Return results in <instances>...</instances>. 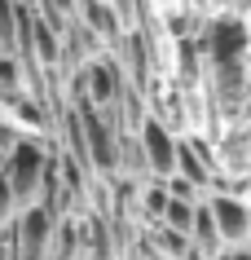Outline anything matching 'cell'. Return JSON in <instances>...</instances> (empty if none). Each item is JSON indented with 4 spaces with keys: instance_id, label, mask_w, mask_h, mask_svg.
I'll return each mask as SVG.
<instances>
[{
    "instance_id": "obj_2",
    "label": "cell",
    "mask_w": 251,
    "mask_h": 260,
    "mask_svg": "<svg viewBox=\"0 0 251 260\" xmlns=\"http://www.w3.org/2000/svg\"><path fill=\"white\" fill-rule=\"evenodd\" d=\"M53 230L57 216L44 203H31L18 212L14 225V243H18V260H49V247H53Z\"/></svg>"
},
{
    "instance_id": "obj_14",
    "label": "cell",
    "mask_w": 251,
    "mask_h": 260,
    "mask_svg": "<svg viewBox=\"0 0 251 260\" xmlns=\"http://www.w3.org/2000/svg\"><path fill=\"white\" fill-rule=\"evenodd\" d=\"M181 71L190 80L198 75V40H181Z\"/></svg>"
},
{
    "instance_id": "obj_9",
    "label": "cell",
    "mask_w": 251,
    "mask_h": 260,
    "mask_svg": "<svg viewBox=\"0 0 251 260\" xmlns=\"http://www.w3.org/2000/svg\"><path fill=\"white\" fill-rule=\"evenodd\" d=\"M190 243H194L198 251H207V256H221V251H225L221 225H216V216H211V207H207V203H198V212H194V230H190Z\"/></svg>"
},
{
    "instance_id": "obj_3",
    "label": "cell",
    "mask_w": 251,
    "mask_h": 260,
    "mask_svg": "<svg viewBox=\"0 0 251 260\" xmlns=\"http://www.w3.org/2000/svg\"><path fill=\"white\" fill-rule=\"evenodd\" d=\"M137 141H141V154H146V172L150 177H172L176 172V137L167 133L163 119H146L137 123Z\"/></svg>"
},
{
    "instance_id": "obj_8",
    "label": "cell",
    "mask_w": 251,
    "mask_h": 260,
    "mask_svg": "<svg viewBox=\"0 0 251 260\" xmlns=\"http://www.w3.org/2000/svg\"><path fill=\"white\" fill-rule=\"evenodd\" d=\"M176 172L203 190V185L211 181V159H207V150H203L198 141H176Z\"/></svg>"
},
{
    "instance_id": "obj_16",
    "label": "cell",
    "mask_w": 251,
    "mask_h": 260,
    "mask_svg": "<svg viewBox=\"0 0 251 260\" xmlns=\"http://www.w3.org/2000/svg\"><path fill=\"white\" fill-rule=\"evenodd\" d=\"M225 260H251V247H234V251H225Z\"/></svg>"
},
{
    "instance_id": "obj_17",
    "label": "cell",
    "mask_w": 251,
    "mask_h": 260,
    "mask_svg": "<svg viewBox=\"0 0 251 260\" xmlns=\"http://www.w3.org/2000/svg\"><path fill=\"white\" fill-rule=\"evenodd\" d=\"M181 260H216V256H207V251H198V247L194 243H190V251H185V256Z\"/></svg>"
},
{
    "instance_id": "obj_11",
    "label": "cell",
    "mask_w": 251,
    "mask_h": 260,
    "mask_svg": "<svg viewBox=\"0 0 251 260\" xmlns=\"http://www.w3.org/2000/svg\"><path fill=\"white\" fill-rule=\"evenodd\" d=\"M194 212H198V203H194V199H167L163 225H172V230L190 234V230H194Z\"/></svg>"
},
{
    "instance_id": "obj_13",
    "label": "cell",
    "mask_w": 251,
    "mask_h": 260,
    "mask_svg": "<svg viewBox=\"0 0 251 260\" xmlns=\"http://www.w3.org/2000/svg\"><path fill=\"white\" fill-rule=\"evenodd\" d=\"M167 194H172V199H194V203H198V185H194V181H185L181 172L167 177Z\"/></svg>"
},
{
    "instance_id": "obj_15",
    "label": "cell",
    "mask_w": 251,
    "mask_h": 260,
    "mask_svg": "<svg viewBox=\"0 0 251 260\" xmlns=\"http://www.w3.org/2000/svg\"><path fill=\"white\" fill-rule=\"evenodd\" d=\"M18 212V199H14V185L5 177V168H0V216H14Z\"/></svg>"
},
{
    "instance_id": "obj_1",
    "label": "cell",
    "mask_w": 251,
    "mask_h": 260,
    "mask_svg": "<svg viewBox=\"0 0 251 260\" xmlns=\"http://www.w3.org/2000/svg\"><path fill=\"white\" fill-rule=\"evenodd\" d=\"M53 164V154L44 150L35 137H18V146L9 150L5 159V177L14 185V199H18V212L31 203H40V190H44V172Z\"/></svg>"
},
{
    "instance_id": "obj_19",
    "label": "cell",
    "mask_w": 251,
    "mask_h": 260,
    "mask_svg": "<svg viewBox=\"0 0 251 260\" xmlns=\"http://www.w3.org/2000/svg\"><path fill=\"white\" fill-rule=\"evenodd\" d=\"M0 225H5V216H0Z\"/></svg>"
},
{
    "instance_id": "obj_5",
    "label": "cell",
    "mask_w": 251,
    "mask_h": 260,
    "mask_svg": "<svg viewBox=\"0 0 251 260\" xmlns=\"http://www.w3.org/2000/svg\"><path fill=\"white\" fill-rule=\"evenodd\" d=\"M207 207H211V216H216V225H221L225 247H242L251 238V207L242 199H234V194H211Z\"/></svg>"
},
{
    "instance_id": "obj_18",
    "label": "cell",
    "mask_w": 251,
    "mask_h": 260,
    "mask_svg": "<svg viewBox=\"0 0 251 260\" xmlns=\"http://www.w3.org/2000/svg\"><path fill=\"white\" fill-rule=\"evenodd\" d=\"M0 260H5V247H0Z\"/></svg>"
},
{
    "instance_id": "obj_4",
    "label": "cell",
    "mask_w": 251,
    "mask_h": 260,
    "mask_svg": "<svg viewBox=\"0 0 251 260\" xmlns=\"http://www.w3.org/2000/svg\"><path fill=\"white\" fill-rule=\"evenodd\" d=\"M207 57L225 88H238V71H242V27L238 22H216L207 40Z\"/></svg>"
},
{
    "instance_id": "obj_10",
    "label": "cell",
    "mask_w": 251,
    "mask_h": 260,
    "mask_svg": "<svg viewBox=\"0 0 251 260\" xmlns=\"http://www.w3.org/2000/svg\"><path fill=\"white\" fill-rule=\"evenodd\" d=\"M22 88H27V62L14 49H5L0 53V93H22Z\"/></svg>"
},
{
    "instance_id": "obj_12",
    "label": "cell",
    "mask_w": 251,
    "mask_h": 260,
    "mask_svg": "<svg viewBox=\"0 0 251 260\" xmlns=\"http://www.w3.org/2000/svg\"><path fill=\"white\" fill-rule=\"evenodd\" d=\"M167 199H172V194H167V181H163V177H154V185H146V190H141V212H146L150 220H163Z\"/></svg>"
},
{
    "instance_id": "obj_6",
    "label": "cell",
    "mask_w": 251,
    "mask_h": 260,
    "mask_svg": "<svg viewBox=\"0 0 251 260\" xmlns=\"http://www.w3.org/2000/svg\"><path fill=\"white\" fill-rule=\"evenodd\" d=\"M124 75H119V62H88L84 67V97L93 102V106H119V97H124ZM80 97V102H84Z\"/></svg>"
},
{
    "instance_id": "obj_7",
    "label": "cell",
    "mask_w": 251,
    "mask_h": 260,
    "mask_svg": "<svg viewBox=\"0 0 251 260\" xmlns=\"http://www.w3.org/2000/svg\"><path fill=\"white\" fill-rule=\"evenodd\" d=\"M75 18H80L93 36H101V40H119V36H124V31H119V9L106 5V0H80V14Z\"/></svg>"
}]
</instances>
